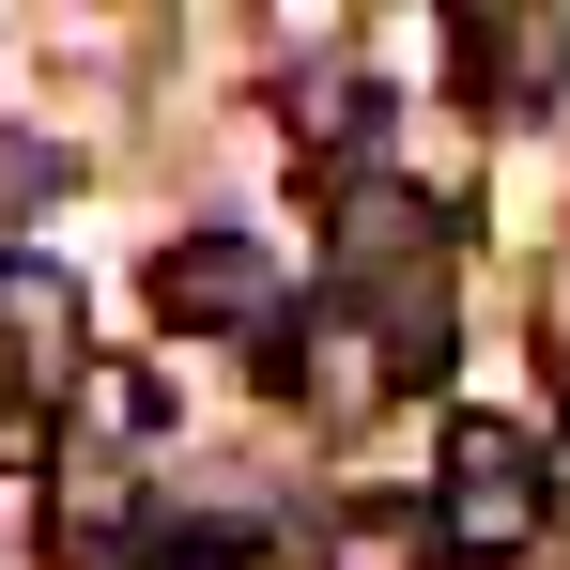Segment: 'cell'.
<instances>
[{
    "mask_svg": "<svg viewBox=\"0 0 570 570\" xmlns=\"http://www.w3.org/2000/svg\"><path fill=\"white\" fill-rule=\"evenodd\" d=\"M448 540H432V509H324V570H432Z\"/></svg>",
    "mask_w": 570,
    "mask_h": 570,
    "instance_id": "5b68a950",
    "label": "cell"
},
{
    "mask_svg": "<svg viewBox=\"0 0 570 570\" xmlns=\"http://www.w3.org/2000/svg\"><path fill=\"white\" fill-rule=\"evenodd\" d=\"M78 401H94L108 432H155V416H170V385H155V371H78Z\"/></svg>",
    "mask_w": 570,
    "mask_h": 570,
    "instance_id": "ba28073f",
    "label": "cell"
},
{
    "mask_svg": "<svg viewBox=\"0 0 570 570\" xmlns=\"http://www.w3.org/2000/svg\"><path fill=\"white\" fill-rule=\"evenodd\" d=\"M47 556H62V570H139V493H124V478H62Z\"/></svg>",
    "mask_w": 570,
    "mask_h": 570,
    "instance_id": "277c9868",
    "label": "cell"
},
{
    "mask_svg": "<svg viewBox=\"0 0 570 570\" xmlns=\"http://www.w3.org/2000/svg\"><path fill=\"white\" fill-rule=\"evenodd\" d=\"M340 263H355V308H371L385 278H416V263H432V200L416 186H355L340 200Z\"/></svg>",
    "mask_w": 570,
    "mask_h": 570,
    "instance_id": "3957f363",
    "label": "cell"
},
{
    "mask_svg": "<svg viewBox=\"0 0 570 570\" xmlns=\"http://www.w3.org/2000/svg\"><path fill=\"white\" fill-rule=\"evenodd\" d=\"M155 324H263V247H232V232H186V247H155Z\"/></svg>",
    "mask_w": 570,
    "mask_h": 570,
    "instance_id": "7a4b0ae2",
    "label": "cell"
},
{
    "mask_svg": "<svg viewBox=\"0 0 570 570\" xmlns=\"http://www.w3.org/2000/svg\"><path fill=\"white\" fill-rule=\"evenodd\" d=\"M448 493H540V448H524V416H448Z\"/></svg>",
    "mask_w": 570,
    "mask_h": 570,
    "instance_id": "52a82bcc",
    "label": "cell"
},
{
    "mask_svg": "<svg viewBox=\"0 0 570 570\" xmlns=\"http://www.w3.org/2000/svg\"><path fill=\"white\" fill-rule=\"evenodd\" d=\"M540 524H556L540 493H448V509H432V540H448V556H478V570L540 556Z\"/></svg>",
    "mask_w": 570,
    "mask_h": 570,
    "instance_id": "8992f818",
    "label": "cell"
},
{
    "mask_svg": "<svg viewBox=\"0 0 570 570\" xmlns=\"http://www.w3.org/2000/svg\"><path fill=\"white\" fill-rule=\"evenodd\" d=\"M0 385H78V278L62 263H31V247H0Z\"/></svg>",
    "mask_w": 570,
    "mask_h": 570,
    "instance_id": "6da1fadb",
    "label": "cell"
}]
</instances>
